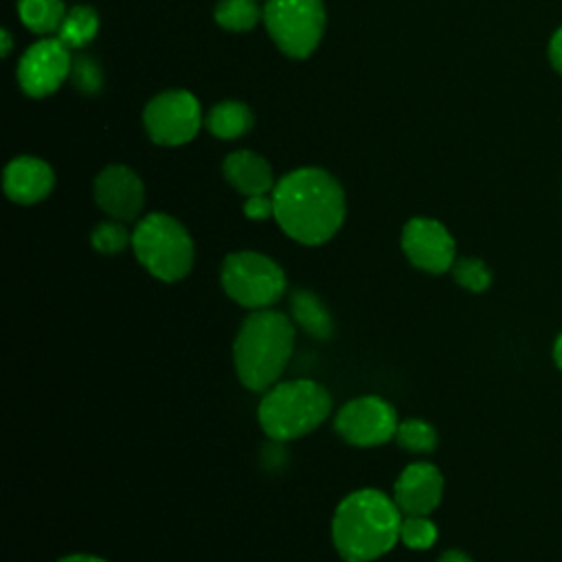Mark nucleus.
I'll use <instances>...</instances> for the list:
<instances>
[{"instance_id": "4", "label": "nucleus", "mask_w": 562, "mask_h": 562, "mask_svg": "<svg viewBox=\"0 0 562 562\" xmlns=\"http://www.w3.org/2000/svg\"><path fill=\"white\" fill-rule=\"evenodd\" d=\"M329 413L331 395L314 380H288L272 384L257 406L261 430L277 441H292L312 432Z\"/></svg>"}, {"instance_id": "9", "label": "nucleus", "mask_w": 562, "mask_h": 562, "mask_svg": "<svg viewBox=\"0 0 562 562\" xmlns=\"http://www.w3.org/2000/svg\"><path fill=\"white\" fill-rule=\"evenodd\" d=\"M334 430L351 446L373 448L395 437L397 413L378 395H360L349 400L334 419Z\"/></svg>"}, {"instance_id": "28", "label": "nucleus", "mask_w": 562, "mask_h": 562, "mask_svg": "<svg viewBox=\"0 0 562 562\" xmlns=\"http://www.w3.org/2000/svg\"><path fill=\"white\" fill-rule=\"evenodd\" d=\"M437 562H474V560H472L468 553L459 551V549H448V551H443V553L439 555Z\"/></svg>"}, {"instance_id": "10", "label": "nucleus", "mask_w": 562, "mask_h": 562, "mask_svg": "<svg viewBox=\"0 0 562 562\" xmlns=\"http://www.w3.org/2000/svg\"><path fill=\"white\" fill-rule=\"evenodd\" d=\"M72 72L70 48L59 37L31 44L18 64V83L29 97L53 94Z\"/></svg>"}, {"instance_id": "24", "label": "nucleus", "mask_w": 562, "mask_h": 562, "mask_svg": "<svg viewBox=\"0 0 562 562\" xmlns=\"http://www.w3.org/2000/svg\"><path fill=\"white\" fill-rule=\"evenodd\" d=\"M400 540L408 549H430L437 540V527L426 516H406L402 518Z\"/></svg>"}, {"instance_id": "27", "label": "nucleus", "mask_w": 562, "mask_h": 562, "mask_svg": "<svg viewBox=\"0 0 562 562\" xmlns=\"http://www.w3.org/2000/svg\"><path fill=\"white\" fill-rule=\"evenodd\" d=\"M549 61H551L553 70L562 75V26L553 33V37L549 42Z\"/></svg>"}, {"instance_id": "11", "label": "nucleus", "mask_w": 562, "mask_h": 562, "mask_svg": "<svg viewBox=\"0 0 562 562\" xmlns=\"http://www.w3.org/2000/svg\"><path fill=\"white\" fill-rule=\"evenodd\" d=\"M402 250L415 268L430 274H443L457 261L452 235L432 217H413L404 224Z\"/></svg>"}, {"instance_id": "25", "label": "nucleus", "mask_w": 562, "mask_h": 562, "mask_svg": "<svg viewBox=\"0 0 562 562\" xmlns=\"http://www.w3.org/2000/svg\"><path fill=\"white\" fill-rule=\"evenodd\" d=\"M72 79L81 92H97L101 86V72H99L97 64L88 57H81L72 66Z\"/></svg>"}, {"instance_id": "19", "label": "nucleus", "mask_w": 562, "mask_h": 562, "mask_svg": "<svg viewBox=\"0 0 562 562\" xmlns=\"http://www.w3.org/2000/svg\"><path fill=\"white\" fill-rule=\"evenodd\" d=\"M99 31V15L92 7H86V4H77L72 7L61 26L57 29V37L68 46V48H81L86 46L88 42L94 40Z\"/></svg>"}, {"instance_id": "13", "label": "nucleus", "mask_w": 562, "mask_h": 562, "mask_svg": "<svg viewBox=\"0 0 562 562\" xmlns=\"http://www.w3.org/2000/svg\"><path fill=\"white\" fill-rule=\"evenodd\" d=\"M443 496V474L428 461L406 465L395 485L393 501L404 516H428Z\"/></svg>"}, {"instance_id": "29", "label": "nucleus", "mask_w": 562, "mask_h": 562, "mask_svg": "<svg viewBox=\"0 0 562 562\" xmlns=\"http://www.w3.org/2000/svg\"><path fill=\"white\" fill-rule=\"evenodd\" d=\"M57 562H105V560L99 555H90V553H70V555L59 558Z\"/></svg>"}, {"instance_id": "6", "label": "nucleus", "mask_w": 562, "mask_h": 562, "mask_svg": "<svg viewBox=\"0 0 562 562\" xmlns=\"http://www.w3.org/2000/svg\"><path fill=\"white\" fill-rule=\"evenodd\" d=\"M224 292L239 305L263 310L277 303L285 288L283 268L263 252L237 250L224 257L220 270Z\"/></svg>"}, {"instance_id": "26", "label": "nucleus", "mask_w": 562, "mask_h": 562, "mask_svg": "<svg viewBox=\"0 0 562 562\" xmlns=\"http://www.w3.org/2000/svg\"><path fill=\"white\" fill-rule=\"evenodd\" d=\"M244 215L259 222V220H268L274 217V200L272 193H259V195H248L244 202Z\"/></svg>"}, {"instance_id": "2", "label": "nucleus", "mask_w": 562, "mask_h": 562, "mask_svg": "<svg viewBox=\"0 0 562 562\" xmlns=\"http://www.w3.org/2000/svg\"><path fill=\"white\" fill-rule=\"evenodd\" d=\"M402 512L380 490H358L345 496L331 518V540L345 562H371L400 540Z\"/></svg>"}, {"instance_id": "15", "label": "nucleus", "mask_w": 562, "mask_h": 562, "mask_svg": "<svg viewBox=\"0 0 562 562\" xmlns=\"http://www.w3.org/2000/svg\"><path fill=\"white\" fill-rule=\"evenodd\" d=\"M222 173L226 182L246 198L259 195V193H272L277 184L272 178L270 162L250 149H237L228 154L222 162Z\"/></svg>"}, {"instance_id": "3", "label": "nucleus", "mask_w": 562, "mask_h": 562, "mask_svg": "<svg viewBox=\"0 0 562 562\" xmlns=\"http://www.w3.org/2000/svg\"><path fill=\"white\" fill-rule=\"evenodd\" d=\"M294 349V323L277 310L248 314L233 342L239 382L250 391H268L283 373Z\"/></svg>"}, {"instance_id": "21", "label": "nucleus", "mask_w": 562, "mask_h": 562, "mask_svg": "<svg viewBox=\"0 0 562 562\" xmlns=\"http://www.w3.org/2000/svg\"><path fill=\"white\" fill-rule=\"evenodd\" d=\"M395 441L408 452H432L437 446V430L424 419H406L397 424Z\"/></svg>"}, {"instance_id": "8", "label": "nucleus", "mask_w": 562, "mask_h": 562, "mask_svg": "<svg viewBox=\"0 0 562 562\" xmlns=\"http://www.w3.org/2000/svg\"><path fill=\"white\" fill-rule=\"evenodd\" d=\"M143 123L156 145H184L202 125L200 101L187 90H165L145 105Z\"/></svg>"}, {"instance_id": "12", "label": "nucleus", "mask_w": 562, "mask_h": 562, "mask_svg": "<svg viewBox=\"0 0 562 562\" xmlns=\"http://www.w3.org/2000/svg\"><path fill=\"white\" fill-rule=\"evenodd\" d=\"M94 202L112 220H136L145 204L143 180L125 165H110L94 178Z\"/></svg>"}, {"instance_id": "18", "label": "nucleus", "mask_w": 562, "mask_h": 562, "mask_svg": "<svg viewBox=\"0 0 562 562\" xmlns=\"http://www.w3.org/2000/svg\"><path fill=\"white\" fill-rule=\"evenodd\" d=\"M18 13L29 31L48 35L61 26L68 11L64 0H18Z\"/></svg>"}, {"instance_id": "5", "label": "nucleus", "mask_w": 562, "mask_h": 562, "mask_svg": "<svg viewBox=\"0 0 562 562\" xmlns=\"http://www.w3.org/2000/svg\"><path fill=\"white\" fill-rule=\"evenodd\" d=\"M132 248L140 266L165 283L184 279L193 266V239L167 213L145 215L132 233Z\"/></svg>"}, {"instance_id": "31", "label": "nucleus", "mask_w": 562, "mask_h": 562, "mask_svg": "<svg viewBox=\"0 0 562 562\" xmlns=\"http://www.w3.org/2000/svg\"><path fill=\"white\" fill-rule=\"evenodd\" d=\"M553 360H555L558 369L562 371V334L555 338V345H553Z\"/></svg>"}, {"instance_id": "1", "label": "nucleus", "mask_w": 562, "mask_h": 562, "mask_svg": "<svg viewBox=\"0 0 562 562\" xmlns=\"http://www.w3.org/2000/svg\"><path fill=\"white\" fill-rule=\"evenodd\" d=\"M272 200L281 231L305 246L325 244L345 220V193L338 180L318 167L285 173L274 184Z\"/></svg>"}, {"instance_id": "17", "label": "nucleus", "mask_w": 562, "mask_h": 562, "mask_svg": "<svg viewBox=\"0 0 562 562\" xmlns=\"http://www.w3.org/2000/svg\"><path fill=\"white\" fill-rule=\"evenodd\" d=\"M252 123H255L252 110L241 101H220L209 110L204 119L206 130L222 140H233L244 136L252 127Z\"/></svg>"}, {"instance_id": "16", "label": "nucleus", "mask_w": 562, "mask_h": 562, "mask_svg": "<svg viewBox=\"0 0 562 562\" xmlns=\"http://www.w3.org/2000/svg\"><path fill=\"white\" fill-rule=\"evenodd\" d=\"M290 312H292L294 325H299L312 338L327 340L334 334L331 314L314 292L305 288H296L290 294Z\"/></svg>"}, {"instance_id": "7", "label": "nucleus", "mask_w": 562, "mask_h": 562, "mask_svg": "<svg viewBox=\"0 0 562 562\" xmlns=\"http://www.w3.org/2000/svg\"><path fill=\"white\" fill-rule=\"evenodd\" d=\"M263 24L281 53L305 59L325 31L323 0H266Z\"/></svg>"}, {"instance_id": "20", "label": "nucleus", "mask_w": 562, "mask_h": 562, "mask_svg": "<svg viewBox=\"0 0 562 562\" xmlns=\"http://www.w3.org/2000/svg\"><path fill=\"white\" fill-rule=\"evenodd\" d=\"M213 18L222 29L244 33L259 24L263 11L255 0H220L213 9Z\"/></svg>"}, {"instance_id": "22", "label": "nucleus", "mask_w": 562, "mask_h": 562, "mask_svg": "<svg viewBox=\"0 0 562 562\" xmlns=\"http://www.w3.org/2000/svg\"><path fill=\"white\" fill-rule=\"evenodd\" d=\"M92 246L103 252V255H116L123 252L132 244V233L125 228L123 222L112 220V222H101L92 228L90 233Z\"/></svg>"}, {"instance_id": "14", "label": "nucleus", "mask_w": 562, "mask_h": 562, "mask_svg": "<svg viewBox=\"0 0 562 562\" xmlns=\"http://www.w3.org/2000/svg\"><path fill=\"white\" fill-rule=\"evenodd\" d=\"M4 193L18 204H35L55 187V173L48 162L35 156H18L4 167Z\"/></svg>"}, {"instance_id": "23", "label": "nucleus", "mask_w": 562, "mask_h": 562, "mask_svg": "<svg viewBox=\"0 0 562 562\" xmlns=\"http://www.w3.org/2000/svg\"><path fill=\"white\" fill-rule=\"evenodd\" d=\"M450 270H452L454 281L470 292H483L492 283L490 268L476 257H461L452 263Z\"/></svg>"}, {"instance_id": "30", "label": "nucleus", "mask_w": 562, "mask_h": 562, "mask_svg": "<svg viewBox=\"0 0 562 562\" xmlns=\"http://www.w3.org/2000/svg\"><path fill=\"white\" fill-rule=\"evenodd\" d=\"M0 40H2V57H7L11 53V46H13V40H11V33L4 29L0 33Z\"/></svg>"}]
</instances>
